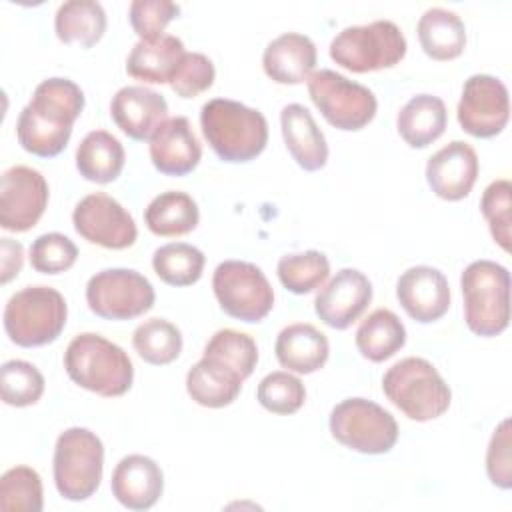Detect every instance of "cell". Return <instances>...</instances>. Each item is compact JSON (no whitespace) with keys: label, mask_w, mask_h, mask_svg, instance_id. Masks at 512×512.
Returning a JSON list of instances; mask_svg holds the SVG:
<instances>
[{"label":"cell","mask_w":512,"mask_h":512,"mask_svg":"<svg viewBox=\"0 0 512 512\" xmlns=\"http://www.w3.org/2000/svg\"><path fill=\"white\" fill-rule=\"evenodd\" d=\"M84 110V92L68 78H46L22 108L16 122L20 146L40 158L58 156L70 136L76 118Z\"/></svg>","instance_id":"1"},{"label":"cell","mask_w":512,"mask_h":512,"mask_svg":"<svg viewBox=\"0 0 512 512\" xmlns=\"http://www.w3.org/2000/svg\"><path fill=\"white\" fill-rule=\"evenodd\" d=\"M200 126L206 142L224 162H250L268 142L264 114L228 98L208 100L200 112Z\"/></svg>","instance_id":"2"},{"label":"cell","mask_w":512,"mask_h":512,"mask_svg":"<svg viewBox=\"0 0 512 512\" xmlns=\"http://www.w3.org/2000/svg\"><path fill=\"white\" fill-rule=\"evenodd\" d=\"M64 368L74 384L104 398L126 394L134 380V366L128 354L94 332H84L70 340L64 352Z\"/></svg>","instance_id":"3"},{"label":"cell","mask_w":512,"mask_h":512,"mask_svg":"<svg viewBox=\"0 0 512 512\" xmlns=\"http://www.w3.org/2000/svg\"><path fill=\"white\" fill-rule=\"evenodd\" d=\"M464 320L482 338L498 336L510 322V274L502 264L476 260L460 276Z\"/></svg>","instance_id":"4"},{"label":"cell","mask_w":512,"mask_h":512,"mask_svg":"<svg viewBox=\"0 0 512 512\" xmlns=\"http://www.w3.org/2000/svg\"><path fill=\"white\" fill-rule=\"evenodd\" d=\"M382 390L404 416L416 422L442 416L452 400V392L440 372L426 358L418 356L390 366L382 378Z\"/></svg>","instance_id":"5"},{"label":"cell","mask_w":512,"mask_h":512,"mask_svg":"<svg viewBox=\"0 0 512 512\" xmlns=\"http://www.w3.org/2000/svg\"><path fill=\"white\" fill-rule=\"evenodd\" d=\"M64 296L50 286H26L12 294L4 308V330L22 348L54 342L66 326Z\"/></svg>","instance_id":"6"},{"label":"cell","mask_w":512,"mask_h":512,"mask_svg":"<svg viewBox=\"0 0 512 512\" xmlns=\"http://www.w3.org/2000/svg\"><path fill=\"white\" fill-rule=\"evenodd\" d=\"M406 38L392 20H374L340 30L330 42V58L356 74L396 66L406 56Z\"/></svg>","instance_id":"7"},{"label":"cell","mask_w":512,"mask_h":512,"mask_svg":"<svg viewBox=\"0 0 512 512\" xmlns=\"http://www.w3.org/2000/svg\"><path fill=\"white\" fill-rule=\"evenodd\" d=\"M54 484L62 498L80 502L90 498L102 480L104 446L88 428L64 430L54 446Z\"/></svg>","instance_id":"8"},{"label":"cell","mask_w":512,"mask_h":512,"mask_svg":"<svg viewBox=\"0 0 512 512\" xmlns=\"http://www.w3.org/2000/svg\"><path fill=\"white\" fill-rule=\"evenodd\" d=\"M308 94L326 122L344 132L362 130L376 116L378 102L374 92L334 70L312 72Z\"/></svg>","instance_id":"9"},{"label":"cell","mask_w":512,"mask_h":512,"mask_svg":"<svg viewBox=\"0 0 512 512\" xmlns=\"http://www.w3.org/2000/svg\"><path fill=\"white\" fill-rule=\"evenodd\" d=\"M330 432L346 448L362 454H386L398 440L394 416L366 398H346L330 412Z\"/></svg>","instance_id":"10"},{"label":"cell","mask_w":512,"mask_h":512,"mask_svg":"<svg viewBox=\"0 0 512 512\" xmlns=\"http://www.w3.org/2000/svg\"><path fill=\"white\" fill-rule=\"evenodd\" d=\"M212 288L220 308L242 322H260L274 306V290L264 272L252 262H220L212 276Z\"/></svg>","instance_id":"11"},{"label":"cell","mask_w":512,"mask_h":512,"mask_svg":"<svg viewBox=\"0 0 512 512\" xmlns=\"http://www.w3.org/2000/svg\"><path fill=\"white\" fill-rule=\"evenodd\" d=\"M156 294L146 276L130 268H106L86 284L88 308L104 320H132L154 306Z\"/></svg>","instance_id":"12"},{"label":"cell","mask_w":512,"mask_h":512,"mask_svg":"<svg viewBox=\"0 0 512 512\" xmlns=\"http://www.w3.org/2000/svg\"><path fill=\"white\" fill-rule=\"evenodd\" d=\"M458 124L474 138L500 134L510 118L508 88L490 74H474L464 82L458 102Z\"/></svg>","instance_id":"13"},{"label":"cell","mask_w":512,"mask_h":512,"mask_svg":"<svg viewBox=\"0 0 512 512\" xmlns=\"http://www.w3.org/2000/svg\"><path fill=\"white\" fill-rule=\"evenodd\" d=\"M72 222L84 240L108 250L130 248L138 236L128 210L104 192L84 196L72 212Z\"/></svg>","instance_id":"14"},{"label":"cell","mask_w":512,"mask_h":512,"mask_svg":"<svg viewBox=\"0 0 512 512\" xmlns=\"http://www.w3.org/2000/svg\"><path fill=\"white\" fill-rule=\"evenodd\" d=\"M48 206V182L30 166H12L0 180V226L26 232L38 224Z\"/></svg>","instance_id":"15"},{"label":"cell","mask_w":512,"mask_h":512,"mask_svg":"<svg viewBox=\"0 0 512 512\" xmlns=\"http://www.w3.org/2000/svg\"><path fill=\"white\" fill-rule=\"evenodd\" d=\"M372 300V284L356 268H342L316 294V316L334 330H346L354 324Z\"/></svg>","instance_id":"16"},{"label":"cell","mask_w":512,"mask_h":512,"mask_svg":"<svg viewBox=\"0 0 512 512\" xmlns=\"http://www.w3.org/2000/svg\"><path fill=\"white\" fill-rule=\"evenodd\" d=\"M396 298L412 320L430 324L448 312L450 286L438 268L412 266L400 274L396 282Z\"/></svg>","instance_id":"17"},{"label":"cell","mask_w":512,"mask_h":512,"mask_svg":"<svg viewBox=\"0 0 512 512\" xmlns=\"http://www.w3.org/2000/svg\"><path fill=\"white\" fill-rule=\"evenodd\" d=\"M478 168L476 150L468 142L452 140L428 158L426 180L438 198L456 202L470 194Z\"/></svg>","instance_id":"18"},{"label":"cell","mask_w":512,"mask_h":512,"mask_svg":"<svg viewBox=\"0 0 512 512\" xmlns=\"http://www.w3.org/2000/svg\"><path fill=\"white\" fill-rule=\"evenodd\" d=\"M110 116L132 140H150L168 120V102L146 86H124L112 96Z\"/></svg>","instance_id":"19"},{"label":"cell","mask_w":512,"mask_h":512,"mask_svg":"<svg viewBox=\"0 0 512 512\" xmlns=\"http://www.w3.org/2000/svg\"><path fill=\"white\" fill-rule=\"evenodd\" d=\"M202 158V146L186 116L168 118L150 138V160L166 176L190 174Z\"/></svg>","instance_id":"20"},{"label":"cell","mask_w":512,"mask_h":512,"mask_svg":"<svg viewBox=\"0 0 512 512\" xmlns=\"http://www.w3.org/2000/svg\"><path fill=\"white\" fill-rule=\"evenodd\" d=\"M110 488L124 508L148 510L162 496L164 474L152 458L144 454H128L116 464Z\"/></svg>","instance_id":"21"},{"label":"cell","mask_w":512,"mask_h":512,"mask_svg":"<svg viewBox=\"0 0 512 512\" xmlns=\"http://www.w3.org/2000/svg\"><path fill=\"white\" fill-rule=\"evenodd\" d=\"M280 126L284 144L302 170L316 172L326 166L328 144L306 106L296 102L284 106L280 112Z\"/></svg>","instance_id":"22"},{"label":"cell","mask_w":512,"mask_h":512,"mask_svg":"<svg viewBox=\"0 0 512 512\" xmlns=\"http://www.w3.org/2000/svg\"><path fill=\"white\" fill-rule=\"evenodd\" d=\"M262 66L266 76L278 84H302L316 66V46L304 34H280L266 46Z\"/></svg>","instance_id":"23"},{"label":"cell","mask_w":512,"mask_h":512,"mask_svg":"<svg viewBox=\"0 0 512 512\" xmlns=\"http://www.w3.org/2000/svg\"><path fill=\"white\" fill-rule=\"evenodd\" d=\"M274 352L282 368L296 374H312L326 364L330 344L326 334H322L316 326L296 322L280 330Z\"/></svg>","instance_id":"24"},{"label":"cell","mask_w":512,"mask_h":512,"mask_svg":"<svg viewBox=\"0 0 512 512\" xmlns=\"http://www.w3.org/2000/svg\"><path fill=\"white\" fill-rule=\"evenodd\" d=\"M184 54V42L172 34L138 40L128 54L126 72L148 84H170Z\"/></svg>","instance_id":"25"},{"label":"cell","mask_w":512,"mask_h":512,"mask_svg":"<svg viewBox=\"0 0 512 512\" xmlns=\"http://www.w3.org/2000/svg\"><path fill=\"white\" fill-rule=\"evenodd\" d=\"M448 124L446 104L432 94L412 96L398 112L396 128L410 148H426L436 142Z\"/></svg>","instance_id":"26"},{"label":"cell","mask_w":512,"mask_h":512,"mask_svg":"<svg viewBox=\"0 0 512 512\" xmlns=\"http://www.w3.org/2000/svg\"><path fill=\"white\" fill-rule=\"evenodd\" d=\"M418 40L432 60H454L464 52L466 26L462 18L446 8H428L418 20Z\"/></svg>","instance_id":"27"},{"label":"cell","mask_w":512,"mask_h":512,"mask_svg":"<svg viewBox=\"0 0 512 512\" xmlns=\"http://www.w3.org/2000/svg\"><path fill=\"white\" fill-rule=\"evenodd\" d=\"M124 146L106 130L88 132L76 150V168L82 178L96 184L114 182L124 168Z\"/></svg>","instance_id":"28"},{"label":"cell","mask_w":512,"mask_h":512,"mask_svg":"<svg viewBox=\"0 0 512 512\" xmlns=\"http://www.w3.org/2000/svg\"><path fill=\"white\" fill-rule=\"evenodd\" d=\"M54 30L64 44L76 42L82 48H92L106 32V12L94 0H68L56 10Z\"/></svg>","instance_id":"29"},{"label":"cell","mask_w":512,"mask_h":512,"mask_svg":"<svg viewBox=\"0 0 512 512\" xmlns=\"http://www.w3.org/2000/svg\"><path fill=\"white\" fill-rule=\"evenodd\" d=\"M242 382L244 380L234 372L204 356L186 374V390L190 398L206 408H224L232 404L240 394Z\"/></svg>","instance_id":"30"},{"label":"cell","mask_w":512,"mask_h":512,"mask_svg":"<svg viewBox=\"0 0 512 512\" xmlns=\"http://www.w3.org/2000/svg\"><path fill=\"white\" fill-rule=\"evenodd\" d=\"M198 204L190 194L168 190L158 194L144 210V222L156 236H184L198 226Z\"/></svg>","instance_id":"31"},{"label":"cell","mask_w":512,"mask_h":512,"mask_svg":"<svg viewBox=\"0 0 512 512\" xmlns=\"http://www.w3.org/2000/svg\"><path fill=\"white\" fill-rule=\"evenodd\" d=\"M406 344L402 320L388 308L370 312L356 330V348L370 362L392 358Z\"/></svg>","instance_id":"32"},{"label":"cell","mask_w":512,"mask_h":512,"mask_svg":"<svg viewBox=\"0 0 512 512\" xmlns=\"http://www.w3.org/2000/svg\"><path fill=\"white\" fill-rule=\"evenodd\" d=\"M204 358L222 364L240 380H246L258 364V346L252 336L234 328H224L214 332L206 342Z\"/></svg>","instance_id":"33"},{"label":"cell","mask_w":512,"mask_h":512,"mask_svg":"<svg viewBox=\"0 0 512 512\" xmlns=\"http://www.w3.org/2000/svg\"><path fill=\"white\" fill-rule=\"evenodd\" d=\"M204 254L192 244L170 242L160 246L152 256L156 276L170 286L196 284L204 270Z\"/></svg>","instance_id":"34"},{"label":"cell","mask_w":512,"mask_h":512,"mask_svg":"<svg viewBox=\"0 0 512 512\" xmlns=\"http://www.w3.org/2000/svg\"><path fill=\"white\" fill-rule=\"evenodd\" d=\"M132 346L144 362L154 366H164L174 362L180 356L182 334L172 322L164 318H150V320H144L134 330Z\"/></svg>","instance_id":"35"},{"label":"cell","mask_w":512,"mask_h":512,"mask_svg":"<svg viewBox=\"0 0 512 512\" xmlns=\"http://www.w3.org/2000/svg\"><path fill=\"white\" fill-rule=\"evenodd\" d=\"M278 278L292 294H308L322 286L330 276V262L326 254L318 250H306L300 254H286L276 266Z\"/></svg>","instance_id":"36"},{"label":"cell","mask_w":512,"mask_h":512,"mask_svg":"<svg viewBox=\"0 0 512 512\" xmlns=\"http://www.w3.org/2000/svg\"><path fill=\"white\" fill-rule=\"evenodd\" d=\"M44 506L42 478L30 466H14L0 478V510L40 512Z\"/></svg>","instance_id":"37"},{"label":"cell","mask_w":512,"mask_h":512,"mask_svg":"<svg viewBox=\"0 0 512 512\" xmlns=\"http://www.w3.org/2000/svg\"><path fill=\"white\" fill-rule=\"evenodd\" d=\"M0 390L4 404L16 408L32 406L44 394V376L26 360H8L0 368Z\"/></svg>","instance_id":"38"},{"label":"cell","mask_w":512,"mask_h":512,"mask_svg":"<svg viewBox=\"0 0 512 512\" xmlns=\"http://www.w3.org/2000/svg\"><path fill=\"white\" fill-rule=\"evenodd\" d=\"M256 398L268 412L286 416L302 408L306 400V388L298 376L284 370H276L260 380Z\"/></svg>","instance_id":"39"},{"label":"cell","mask_w":512,"mask_h":512,"mask_svg":"<svg viewBox=\"0 0 512 512\" xmlns=\"http://www.w3.org/2000/svg\"><path fill=\"white\" fill-rule=\"evenodd\" d=\"M30 264L40 274H60L74 266L78 258L76 244L60 234V232H48L38 236L30 244Z\"/></svg>","instance_id":"40"},{"label":"cell","mask_w":512,"mask_h":512,"mask_svg":"<svg viewBox=\"0 0 512 512\" xmlns=\"http://www.w3.org/2000/svg\"><path fill=\"white\" fill-rule=\"evenodd\" d=\"M510 198H512V184L510 180L500 178L486 186L480 200L482 216L488 222L494 242H498L502 250H510V206H512Z\"/></svg>","instance_id":"41"},{"label":"cell","mask_w":512,"mask_h":512,"mask_svg":"<svg viewBox=\"0 0 512 512\" xmlns=\"http://www.w3.org/2000/svg\"><path fill=\"white\" fill-rule=\"evenodd\" d=\"M214 76L216 70L208 56L200 52H186L170 80V88L180 98H196L214 84Z\"/></svg>","instance_id":"42"},{"label":"cell","mask_w":512,"mask_h":512,"mask_svg":"<svg viewBox=\"0 0 512 512\" xmlns=\"http://www.w3.org/2000/svg\"><path fill=\"white\" fill-rule=\"evenodd\" d=\"M180 14V6L170 0H134L128 10L130 24L140 40L162 36L164 28Z\"/></svg>","instance_id":"43"},{"label":"cell","mask_w":512,"mask_h":512,"mask_svg":"<svg viewBox=\"0 0 512 512\" xmlns=\"http://www.w3.org/2000/svg\"><path fill=\"white\" fill-rule=\"evenodd\" d=\"M486 472L494 486L508 490L512 486V464H510V420H502L494 430L488 452H486Z\"/></svg>","instance_id":"44"},{"label":"cell","mask_w":512,"mask_h":512,"mask_svg":"<svg viewBox=\"0 0 512 512\" xmlns=\"http://www.w3.org/2000/svg\"><path fill=\"white\" fill-rule=\"evenodd\" d=\"M24 248L20 242L2 238V284H8L22 270Z\"/></svg>","instance_id":"45"}]
</instances>
